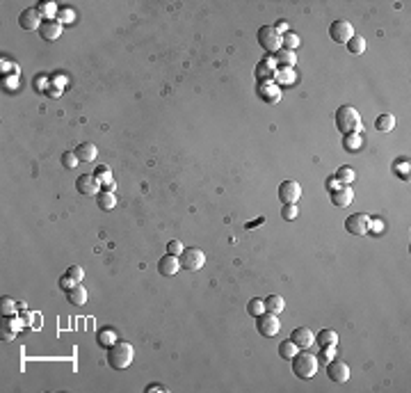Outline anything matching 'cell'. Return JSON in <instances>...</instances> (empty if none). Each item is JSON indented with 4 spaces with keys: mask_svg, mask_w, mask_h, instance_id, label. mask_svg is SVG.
Instances as JSON below:
<instances>
[{
    "mask_svg": "<svg viewBox=\"0 0 411 393\" xmlns=\"http://www.w3.org/2000/svg\"><path fill=\"white\" fill-rule=\"evenodd\" d=\"M327 375H329V380H333V382H338V384H343V382H347L349 380V366L345 364V361H329L327 364Z\"/></svg>",
    "mask_w": 411,
    "mask_h": 393,
    "instance_id": "cell-11",
    "label": "cell"
},
{
    "mask_svg": "<svg viewBox=\"0 0 411 393\" xmlns=\"http://www.w3.org/2000/svg\"><path fill=\"white\" fill-rule=\"evenodd\" d=\"M258 44L263 46V51L274 55V53H279L283 48V37L274 30V25H263L258 30Z\"/></svg>",
    "mask_w": 411,
    "mask_h": 393,
    "instance_id": "cell-4",
    "label": "cell"
},
{
    "mask_svg": "<svg viewBox=\"0 0 411 393\" xmlns=\"http://www.w3.org/2000/svg\"><path fill=\"white\" fill-rule=\"evenodd\" d=\"M316 343L320 345V348H329V345H333L336 348V343H338V334L333 329H322V331H318V336H316Z\"/></svg>",
    "mask_w": 411,
    "mask_h": 393,
    "instance_id": "cell-20",
    "label": "cell"
},
{
    "mask_svg": "<svg viewBox=\"0 0 411 393\" xmlns=\"http://www.w3.org/2000/svg\"><path fill=\"white\" fill-rule=\"evenodd\" d=\"M329 37H331L336 44H347L352 37H354V28L349 21H333L331 28H329Z\"/></svg>",
    "mask_w": 411,
    "mask_h": 393,
    "instance_id": "cell-8",
    "label": "cell"
},
{
    "mask_svg": "<svg viewBox=\"0 0 411 393\" xmlns=\"http://www.w3.org/2000/svg\"><path fill=\"white\" fill-rule=\"evenodd\" d=\"M347 51L352 53V55H361V53L366 51V39H363L361 34H354V37L347 41Z\"/></svg>",
    "mask_w": 411,
    "mask_h": 393,
    "instance_id": "cell-25",
    "label": "cell"
},
{
    "mask_svg": "<svg viewBox=\"0 0 411 393\" xmlns=\"http://www.w3.org/2000/svg\"><path fill=\"white\" fill-rule=\"evenodd\" d=\"M299 196H302V186H299L297 181H283L281 186H279V199L283 203H297Z\"/></svg>",
    "mask_w": 411,
    "mask_h": 393,
    "instance_id": "cell-9",
    "label": "cell"
},
{
    "mask_svg": "<svg viewBox=\"0 0 411 393\" xmlns=\"http://www.w3.org/2000/svg\"><path fill=\"white\" fill-rule=\"evenodd\" d=\"M281 215H283V219L293 222V219H297V215H299V206L297 203H283Z\"/></svg>",
    "mask_w": 411,
    "mask_h": 393,
    "instance_id": "cell-32",
    "label": "cell"
},
{
    "mask_svg": "<svg viewBox=\"0 0 411 393\" xmlns=\"http://www.w3.org/2000/svg\"><path fill=\"white\" fill-rule=\"evenodd\" d=\"M276 55V62L281 64L283 69H290L295 62H297V57H295V51H286V48H281L279 53H274Z\"/></svg>",
    "mask_w": 411,
    "mask_h": 393,
    "instance_id": "cell-24",
    "label": "cell"
},
{
    "mask_svg": "<svg viewBox=\"0 0 411 393\" xmlns=\"http://www.w3.org/2000/svg\"><path fill=\"white\" fill-rule=\"evenodd\" d=\"M74 286H76V281L71 279V277H69V275H64L62 279H60V288H62V291H71V288H74Z\"/></svg>",
    "mask_w": 411,
    "mask_h": 393,
    "instance_id": "cell-43",
    "label": "cell"
},
{
    "mask_svg": "<svg viewBox=\"0 0 411 393\" xmlns=\"http://www.w3.org/2000/svg\"><path fill=\"white\" fill-rule=\"evenodd\" d=\"M297 345H295L293 341H290V338H288V341H283V343H279V354H281L283 359L286 361H290L295 357V354H297Z\"/></svg>",
    "mask_w": 411,
    "mask_h": 393,
    "instance_id": "cell-26",
    "label": "cell"
},
{
    "mask_svg": "<svg viewBox=\"0 0 411 393\" xmlns=\"http://www.w3.org/2000/svg\"><path fill=\"white\" fill-rule=\"evenodd\" d=\"M18 309H21V304H16L11 297H2V299H0V311H2L5 318H7V315H14Z\"/></svg>",
    "mask_w": 411,
    "mask_h": 393,
    "instance_id": "cell-29",
    "label": "cell"
},
{
    "mask_svg": "<svg viewBox=\"0 0 411 393\" xmlns=\"http://www.w3.org/2000/svg\"><path fill=\"white\" fill-rule=\"evenodd\" d=\"M283 46H286V51H295L299 46V37L293 32H286L283 34Z\"/></svg>",
    "mask_w": 411,
    "mask_h": 393,
    "instance_id": "cell-38",
    "label": "cell"
},
{
    "mask_svg": "<svg viewBox=\"0 0 411 393\" xmlns=\"http://www.w3.org/2000/svg\"><path fill=\"white\" fill-rule=\"evenodd\" d=\"M375 128L382 130V133L393 130L395 128V117H393V114H379V117L375 119Z\"/></svg>",
    "mask_w": 411,
    "mask_h": 393,
    "instance_id": "cell-23",
    "label": "cell"
},
{
    "mask_svg": "<svg viewBox=\"0 0 411 393\" xmlns=\"http://www.w3.org/2000/svg\"><path fill=\"white\" fill-rule=\"evenodd\" d=\"M286 309V299L281 295H270V297H265V311H270V313H281Z\"/></svg>",
    "mask_w": 411,
    "mask_h": 393,
    "instance_id": "cell-21",
    "label": "cell"
},
{
    "mask_svg": "<svg viewBox=\"0 0 411 393\" xmlns=\"http://www.w3.org/2000/svg\"><path fill=\"white\" fill-rule=\"evenodd\" d=\"M336 128L343 135L359 133L361 130V114L352 105H340L336 110Z\"/></svg>",
    "mask_w": 411,
    "mask_h": 393,
    "instance_id": "cell-1",
    "label": "cell"
},
{
    "mask_svg": "<svg viewBox=\"0 0 411 393\" xmlns=\"http://www.w3.org/2000/svg\"><path fill=\"white\" fill-rule=\"evenodd\" d=\"M133 357H135L133 345H130V343H124V341H117L112 348H110V352H107V361H110V366L117 368V371L128 368V366L133 364Z\"/></svg>",
    "mask_w": 411,
    "mask_h": 393,
    "instance_id": "cell-2",
    "label": "cell"
},
{
    "mask_svg": "<svg viewBox=\"0 0 411 393\" xmlns=\"http://www.w3.org/2000/svg\"><path fill=\"white\" fill-rule=\"evenodd\" d=\"M333 357H336V348H333V345H329V348H322L320 354H318V364H325V366H327L329 361H333Z\"/></svg>",
    "mask_w": 411,
    "mask_h": 393,
    "instance_id": "cell-33",
    "label": "cell"
},
{
    "mask_svg": "<svg viewBox=\"0 0 411 393\" xmlns=\"http://www.w3.org/2000/svg\"><path fill=\"white\" fill-rule=\"evenodd\" d=\"M354 179H356V172L352 167H340L336 172V181H338V183H345V186H347V183H354Z\"/></svg>",
    "mask_w": 411,
    "mask_h": 393,
    "instance_id": "cell-28",
    "label": "cell"
},
{
    "mask_svg": "<svg viewBox=\"0 0 411 393\" xmlns=\"http://www.w3.org/2000/svg\"><path fill=\"white\" fill-rule=\"evenodd\" d=\"M39 30H41L39 34L44 37V39L55 41V39H60V34H62V23L55 21V18H53V21H44Z\"/></svg>",
    "mask_w": 411,
    "mask_h": 393,
    "instance_id": "cell-15",
    "label": "cell"
},
{
    "mask_svg": "<svg viewBox=\"0 0 411 393\" xmlns=\"http://www.w3.org/2000/svg\"><path fill=\"white\" fill-rule=\"evenodd\" d=\"M57 14H60V18H57L60 23H74V18H76V11L69 9V7H62Z\"/></svg>",
    "mask_w": 411,
    "mask_h": 393,
    "instance_id": "cell-39",
    "label": "cell"
},
{
    "mask_svg": "<svg viewBox=\"0 0 411 393\" xmlns=\"http://www.w3.org/2000/svg\"><path fill=\"white\" fill-rule=\"evenodd\" d=\"M67 299H69V304H74V306H84V304H87V288L76 284L71 291H67Z\"/></svg>",
    "mask_w": 411,
    "mask_h": 393,
    "instance_id": "cell-17",
    "label": "cell"
},
{
    "mask_svg": "<svg viewBox=\"0 0 411 393\" xmlns=\"http://www.w3.org/2000/svg\"><path fill=\"white\" fill-rule=\"evenodd\" d=\"M76 156H78L80 163H94L98 151H96V146L91 144V142H82V144H78V149H76Z\"/></svg>",
    "mask_w": 411,
    "mask_h": 393,
    "instance_id": "cell-16",
    "label": "cell"
},
{
    "mask_svg": "<svg viewBox=\"0 0 411 393\" xmlns=\"http://www.w3.org/2000/svg\"><path fill=\"white\" fill-rule=\"evenodd\" d=\"M18 23H21V28L23 30H39L41 28V14L37 9H25L18 16Z\"/></svg>",
    "mask_w": 411,
    "mask_h": 393,
    "instance_id": "cell-14",
    "label": "cell"
},
{
    "mask_svg": "<svg viewBox=\"0 0 411 393\" xmlns=\"http://www.w3.org/2000/svg\"><path fill=\"white\" fill-rule=\"evenodd\" d=\"M290 341H293L297 348L306 350L316 343V334H313L309 327H297V329H293V334H290Z\"/></svg>",
    "mask_w": 411,
    "mask_h": 393,
    "instance_id": "cell-12",
    "label": "cell"
},
{
    "mask_svg": "<svg viewBox=\"0 0 411 393\" xmlns=\"http://www.w3.org/2000/svg\"><path fill=\"white\" fill-rule=\"evenodd\" d=\"M178 270H180V261L174 254H164L163 259L158 261V272L163 277H174Z\"/></svg>",
    "mask_w": 411,
    "mask_h": 393,
    "instance_id": "cell-13",
    "label": "cell"
},
{
    "mask_svg": "<svg viewBox=\"0 0 411 393\" xmlns=\"http://www.w3.org/2000/svg\"><path fill=\"white\" fill-rule=\"evenodd\" d=\"M274 30H276V32H279V34H281V37H283V34L288 32V23H286V21H279V23H276V25H274Z\"/></svg>",
    "mask_w": 411,
    "mask_h": 393,
    "instance_id": "cell-46",
    "label": "cell"
},
{
    "mask_svg": "<svg viewBox=\"0 0 411 393\" xmlns=\"http://www.w3.org/2000/svg\"><path fill=\"white\" fill-rule=\"evenodd\" d=\"M260 87H263V90H260L263 96H267L270 101H279V87H274L272 83H263Z\"/></svg>",
    "mask_w": 411,
    "mask_h": 393,
    "instance_id": "cell-34",
    "label": "cell"
},
{
    "mask_svg": "<svg viewBox=\"0 0 411 393\" xmlns=\"http://www.w3.org/2000/svg\"><path fill=\"white\" fill-rule=\"evenodd\" d=\"M78 163H80V160H78V156H76V151H64L62 153V165L67 169H74Z\"/></svg>",
    "mask_w": 411,
    "mask_h": 393,
    "instance_id": "cell-37",
    "label": "cell"
},
{
    "mask_svg": "<svg viewBox=\"0 0 411 393\" xmlns=\"http://www.w3.org/2000/svg\"><path fill=\"white\" fill-rule=\"evenodd\" d=\"M117 331L110 329V327H103V329H98V343L101 345H105V348H112L114 343H117Z\"/></svg>",
    "mask_w": 411,
    "mask_h": 393,
    "instance_id": "cell-22",
    "label": "cell"
},
{
    "mask_svg": "<svg viewBox=\"0 0 411 393\" xmlns=\"http://www.w3.org/2000/svg\"><path fill=\"white\" fill-rule=\"evenodd\" d=\"M293 373L299 377V380H311V377H316L318 373V357L311 352H297L293 357Z\"/></svg>",
    "mask_w": 411,
    "mask_h": 393,
    "instance_id": "cell-3",
    "label": "cell"
},
{
    "mask_svg": "<svg viewBox=\"0 0 411 393\" xmlns=\"http://www.w3.org/2000/svg\"><path fill=\"white\" fill-rule=\"evenodd\" d=\"M361 146H363V140H361L359 133L345 135V149H347V151H359Z\"/></svg>",
    "mask_w": 411,
    "mask_h": 393,
    "instance_id": "cell-30",
    "label": "cell"
},
{
    "mask_svg": "<svg viewBox=\"0 0 411 393\" xmlns=\"http://www.w3.org/2000/svg\"><path fill=\"white\" fill-rule=\"evenodd\" d=\"M96 201H98L101 210H112V208L117 206V196H114L112 190H101L96 195Z\"/></svg>",
    "mask_w": 411,
    "mask_h": 393,
    "instance_id": "cell-19",
    "label": "cell"
},
{
    "mask_svg": "<svg viewBox=\"0 0 411 393\" xmlns=\"http://www.w3.org/2000/svg\"><path fill=\"white\" fill-rule=\"evenodd\" d=\"M37 11H39L41 16L46 18V21H53V16L57 14V9H55V5H53V2H39Z\"/></svg>",
    "mask_w": 411,
    "mask_h": 393,
    "instance_id": "cell-31",
    "label": "cell"
},
{
    "mask_svg": "<svg viewBox=\"0 0 411 393\" xmlns=\"http://www.w3.org/2000/svg\"><path fill=\"white\" fill-rule=\"evenodd\" d=\"M67 275L71 277V279H74L76 284H80V281H82V277H84V270L80 268V265H71V268L67 270Z\"/></svg>",
    "mask_w": 411,
    "mask_h": 393,
    "instance_id": "cell-40",
    "label": "cell"
},
{
    "mask_svg": "<svg viewBox=\"0 0 411 393\" xmlns=\"http://www.w3.org/2000/svg\"><path fill=\"white\" fill-rule=\"evenodd\" d=\"M96 179L101 181V186L112 188V176L107 172V167H96Z\"/></svg>",
    "mask_w": 411,
    "mask_h": 393,
    "instance_id": "cell-36",
    "label": "cell"
},
{
    "mask_svg": "<svg viewBox=\"0 0 411 393\" xmlns=\"http://www.w3.org/2000/svg\"><path fill=\"white\" fill-rule=\"evenodd\" d=\"M247 311H249V315H253V318H258V315H263V313H265V299H260V297L249 299Z\"/></svg>",
    "mask_w": 411,
    "mask_h": 393,
    "instance_id": "cell-27",
    "label": "cell"
},
{
    "mask_svg": "<svg viewBox=\"0 0 411 393\" xmlns=\"http://www.w3.org/2000/svg\"><path fill=\"white\" fill-rule=\"evenodd\" d=\"M370 222L372 219L368 217L366 213H354L345 219V229H347V233H352V236H366L368 231H370Z\"/></svg>",
    "mask_w": 411,
    "mask_h": 393,
    "instance_id": "cell-7",
    "label": "cell"
},
{
    "mask_svg": "<svg viewBox=\"0 0 411 393\" xmlns=\"http://www.w3.org/2000/svg\"><path fill=\"white\" fill-rule=\"evenodd\" d=\"M180 261V268L183 270H190V272H199V270L206 265V254L197 247H187L183 249V254L178 256Z\"/></svg>",
    "mask_w": 411,
    "mask_h": 393,
    "instance_id": "cell-5",
    "label": "cell"
},
{
    "mask_svg": "<svg viewBox=\"0 0 411 393\" xmlns=\"http://www.w3.org/2000/svg\"><path fill=\"white\" fill-rule=\"evenodd\" d=\"M14 336H16V329L5 322V327L0 329V338H2V341H14Z\"/></svg>",
    "mask_w": 411,
    "mask_h": 393,
    "instance_id": "cell-42",
    "label": "cell"
},
{
    "mask_svg": "<svg viewBox=\"0 0 411 393\" xmlns=\"http://www.w3.org/2000/svg\"><path fill=\"white\" fill-rule=\"evenodd\" d=\"M354 199V192L349 190V188H343V190H333L331 192V203L338 208H345L347 203H352Z\"/></svg>",
    "mask_w": 411,
    "mask_h": 393,
    "instance_id": "cell-18",
    "label": "cell"
},
{
    "mask_svg": "<svg viewBox=\"0 0 411 393\" xmlns=\"http://www.w3.org/2000/svg\"><path fill=\"white\" fill-rule=\"evenodd\" d=\"M76 188H78V192L84 196H96L101 192V181L96 179V174H82L76 181Z\"/></svg>",
    "mask_w": 411,
    "mask_h": 393,
    "instance_id": "cell-10",
    "label": "cell"
},
{
    "mask_svg": "<svg viewBox=\"0 0 411 393\" xmlns=\"http://www.w3.org/2000/svg\"><path fill=\"white\" fill-rule=\"evenodd\" d=\"M274 78L283 85H290L295 80V73H293V69H279V71L274 73Z\"/></svg>",
    "mask_w": 411,
    "mask_h": 393,
    "instance_id": "cell-35",
    "label": "cell"
},
{
    "mask_svg": "<svg viewBox=\"0 0 411 393\" xmlns=\"http://www.w3.org/2000/svg\"><path fill=\"white\" fill-rule=\"evenodd\" d=\"M256 329L260 331V336H276L279 334V329H281V320H279V315L276 313H270V311H265L263 315H258L256 318Z\"/></svg>",
    "mask_w": 411,
    "mask_h": 393,
    "instance_id": "cell-6",
    "label": "cell"
},
{
    "mask_svg": "<svg viewBox=\"0 0 411 393\" xmlns=\"http://www.w3.org/2000/svg\"><path fill=\"white\" fill-rule=\"evenodd\" d=\"M183 242L180 240H169L167 242V254H174V256H180V254H183Z\"/></svg>",
    "mask_w": 411,
    "mask_h": 393,
    "instance_id": "cell-41",
    "label": "cell"
},
{
    "mask_svg": "<svg viewBox=\"0 0 411 393\" xmlns=\"http://www.w3.org/2000/svg\"><path fill=\"white\" fill-rule=\"evenodd\" d=\"M144 391H147V393H164V391H167V387H163V384H149Z\"/></svg>",
    "mask_w": 411,
    "mask_h": 393,
    "instance_id": "cell-45",
    "label": "cell"
},
{
    "mask_svg": "<svg viewBox=\"0 0 411 393\" xmlns=\"http://www.w3.org/2000/svg\"><path fill=\"white\" fill-rule=\"evenodd\" d=\"M270 73H272V71H270V69H267V64H265V62L256 67V78H258V80H260V78H267Z\"/></svg>",
    "mask_w": 411,
    "mask_h": 393,
    "instance_id": "cell-44",
    "label": "cell"
}]
</instances>
